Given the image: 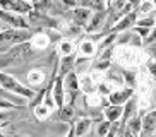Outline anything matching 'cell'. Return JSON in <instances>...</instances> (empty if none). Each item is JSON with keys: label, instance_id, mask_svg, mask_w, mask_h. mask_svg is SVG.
<instances>
[{"label": "cell", "instance_id": "1", "mask_svg": "<svg viewBox=\"0 0 156 137\" xmlns=\"http://www.w3.org/2000/svg\"><path fill=\"white\" fill-rule=\"evenodd\" d=\"M0 87L5 89L7 93H12L16 96H21L24 100L31 101L36 94V91H33L31 87L24 86L23 82H19V79H16L12 74L9 72H4V70H0Z\"/></svg>", "mask_w": 156, "mask_h": 137}, {"label": "cell", "instance_id": "2", "mask_svg": "<svg viewBox=\"0 0 156 137\" xmlns=\"http://www.w3.org/2000/svg\"><path fill=\"white\" fill-rule=\"evenodd\" d=\"M31 29H12V27L2 29L0 31V50H7L10 46L26 43L31 40Z\"/></svg>", "mask_w": 156, "mask_h": 137}, {"label": "cell", "instance_id": "3", "mask_svg": "<svg viewBox=\"0 0 156 137\" xmlns=\"http://www.w3.org/2000/svg\"><path fill=\"white\" fill-rule=\"evenodd\" d=\"M0 23L5 24V26H9V27H12V29H29V24H28V21H26V16H21V14L0 10Z\"/></svg>", "mask_w": 156, "mask_h": 137}, {"label": "cell", "instance_id": "4", "mask_svg": "<svg viewBox=\"0 0 156 137\" xmlns=\"http://www.w3.org/2000/svg\"><path fill=\"white\" fill-rule=\"evenodd\" d=\"M0 10L26 16L29 10H33V4H28L24 0H0Z\"/></svg>", "mask_w": 156, "mask_h": 137}, {"label": "cell", "instance_id": "5", "mask_svg": "<svg viewBox=\"0 0 156 137\" xmlns=\"http://www.w3.org/2000/svg\"><path fill=\"white\" fill-rule=\"evenodd\" d=\"M134 94H136V91L130 89V87H119V89H113L110 94L106 96V101H108V105L124 106Z\"/></svg>", "mask_w": 156, "mask_h": 137}, {"label": "cell", "instance_id": "6", "mask_svg": "<svg viewBox=\"0 0 156 137\" xmlns=\"http://www.w3.org/2000/svg\"><path fill=\"white\" fill-rule=\"evenodd\" d=\"M139 14L137 10L134 9L130 10L129 14H125L124 17H120L117 23L112 26V31L110 33H124V31H129V29H132L134 26H136V21H137Z\"/></svg>", "mask_w": 156, "mask_h": 137}, {"label": "cell", "instance_id": "7", "mask_svg": "<svg viewBox=\"0 0 156 137\" xmlns=\"http://www.w3.org/2000/svg\"><path fill=\"white\" fill-rule=\"evenodd\" d=\"M105 19H106V10H96V12H93L91 17H89V21H87L86 26H84V34L103 31Z\"/></svg>", "mask_w": 156, "mask_h": 137}, {"label": "cell", "instance_id": "8", "mask_svg": "<svg viewBox=\"0 0 156 137\" xmlns=\"http://www.w3.org/2000/svg\"><path fill=\"white\" fill-rule=\"evenodd\" d=\"M76 58H77V55H76V53L58 57V60H57V76L64 77L65 74L72 72V70H74V64H76Z\"/></svg>", "mask_w": 156, "mask_h": 137}, {"label": "cell", "instance_id": "9", "mask_svg": "<svg viewBox=\"0 0 156 137\" xmlns=\"http://www.w3.org/2000/svg\"><path fill=\"white\" fill-rule=\"evenodd\" d=\"M76 53L83 58H94L96 57V43L89 41L87 38H83L79 41V45L76 46Z\"/></svg>", "mask_w": 156, "mask_h": 137}, {"label": "cell", "instance_id": "10", "mask_svg": "<svg viewBox=\"0 0 156 137\" xmlns=\"http://www.w3.org/2000/svg\"><path fill=\"white\" fill-rule=\"evenodd\" d=\"M70 125H72V128H74L76 137H84L93 128L91 118H89V117H86V115H84V117H77V118L70 123Z\"/></svg>", "mask_w": 156, "mask_h": 137}, {"label": "cell", "instance_id": "11", "mask_svg": "<svg viewBox=\"0 0 156 137\" xmlns=\"http://www.w3.org/2000/svg\"><path fill=\"white\" fill-rule=\"evenodd\" d=\"M28 82L33 91H38L40 87L43 89V82H45V72H43L40 67H34L28 72Z\"/></svg>", "mask_w": 156, "mask_h": 137}, {"label": "cell", "instance_id": "12", "mask_svg": "<svg viewBox=\"0 0 156 137\" xmlns=\"http://www.w3.org/2000/svg\"><path fill=\"white\" fill-rule=\"evenodd\" d=\"M29 45H31V48L34 51H43V50L48 48L50 40H48V36L45 34V31H36V33H33L31 40H29Z\"/></svg>", "mask_w": 156, "mask_h": 137}, {"label": "cell", "instance_id": "13", "mask_svg": "<svg viewBox=\"0 0 156 137\" xmlns=\"http://www.w3.org/2000/svg\"><path fill=\"white\" fill-rule=\"evenodd\" d=\"M79 91H83L84 94H91V93H96L98 84L94 82V79L91 77V74H79Z\"/></svg>", "mask_w": 156, "mask_h": 137}, {"label": "cell", "instance_id": "14", "mask_svg": "<svg viewBox=\"0 0 156 137\" xmlns=\"http://www.w3.org/2000/svg\"><path fill=\"white\" fill-rule=\"evenodd\" d=\"M58 118L62 122H67V123H72L76 120V115H77V106L76 103L74 105H64L62 108H58Z\"/></svg>", "mask_w": 156, "mask_h": 137}, {"label": "cell", "instance_id": "15", "mask_svg": "<svg viewBox=\"0 0 156 137\" xmlns=\"http://www.w3.org/2000/svg\"><path fill=\"white\" fill-rule=\"evenodd\" d=\"M103 118L108 120L110 123L120 122V118H122V106H117V105L105 106L103 108Z\"/></svg>", "mask_w": 156, "mask_h": 137}, {"label": "cell", "instance_id": "16", "mask_svg": "<svg viewBox=\"0 0 156 137\" xmlns=\"http://www.w3.org/2000/svg\"><path fill=\"white\" fill-rule=\"evenodd\" d=\"M62 82H64V91H70V93L79 91V77L74 70L69 74H65L64 77H62Z\"/></svg>", "mask_w": 156, "mask_h": 137}, {"label": "cell", "instance_id": "17", "mask_svg": "<svg viewBox=\"0 0 156 137\" xmlns=\"http://www.w3.org/2000/svg\"><path fill=\"white\" fill-rule=\"evenodd\" d=\"M57 53H60L58 57L76 53V45H74V41L72 40H67V38H62V40L57 43Z\"/></svg>", "mask_w": 156, "mask_h": 137}, {"label": "cell", "instance_id": "18", "mask_svg": "<svg viewBox=\"0 0 156 137\" xmlns=\"http://www.w3.org/2000/svg\"><path fill=\"white\" fill-rule=\"evenodd\" d=\"M136 10H137V14H142V16L153 14L154 12V0H141Z\"/></svg>", "mask_w": 156, "mask_h": 137}, {"label": "cell", "instance_id": "19", "mask_svg": "<svg viewBox=\"0 0 156 137\" xmlns=\"http://www.w3.org/2000/svg\"><path fill=\"white\" fill-rule=\"evenodd\" d=\"M33 113H34L36 120H40V122H45L46 118H50L51 117V111L46 108L45 105H36L34 108H33Z\"/></svg>", "mask_w": 156, "mask_h": 137}, {"label": "cell", "instance_id": "20", "mask_svg": "<svg viewBox=\"0 0 156 137\" xmlns=\"http://www.w3.org/2000/svg\"><path fill=\"white\" fill-rule=\"evenodd\" d=\"M156 21H154V12L149 14V16H142V17H137L136 21V26H141V27H154Z\"/></svg>", "mask_w": 156, "mask_h": 137}, {"label": "cell", "instance_id": "21", "mask_svg": "<svg viewBox=\"0 0 156 137\" xmlns=\"http://www.w3.org/2000/svg\"><path fill=\"white\" fill-rule=\"evenodd\" d=\"M94 125H96V127H94V130H96V137H105L106 132L110 130L112 123L108 122V120H101V122H96Z\"/></svg>", "mask_w": 156, "mask_h": 137}, {"label": "cell", "instance_id": "22", "mask_svg": "<svg viewBox=\"0 0 156 137\" xmlns=\"http://www.w3.org/2000/svg\"><path fill=\"white\" fill-rule=\"evenodd\" d=\"M14 108H17L14 103L7 101L5 98H0V110H14Z\"/></svg>", "mask_w": 156, "mask_h": 137}, {"label": "cell", "instance_id": "23", "mask_svg": "<svg viewBox=\"0 0 156 137\" xmlns=\"http://www.w3.org/2000/svg\"><path fill=\"white\" fill-rule=\"evenodd\" d=\"M60 4L64 5L65 9H74L76 7V0H60Z\"/></svg>", "mask_w": 156, "mask_h": 137}, {"label": "cell", "instance_id": "24", "mask_svg": "<svg viewBox=\"0 0 156 137\" xmlns=\"http://www.w3.org/2000/svg\"><path fill=\"white\" fill-rule=\"evenodd\" d=\"M65 137H76V134H74V128H72V125H69V130H67V135Z\"/></svg>", "mask_w": 156, "mask_h": 137}, {"label": "cell", "instance_id": "25", "mask_svg": "<svg viewBox=\"0 0 156 137\" xmlns=\"http://www.w3.org/2000/svg\"><path fill=\"white\" fill-rule=\"evenodd\" d=\"M2 29H4V24H2V23H0V31H2Z\"/></svg>", "mask_w": 156, "mask_h": 137}, {"label": "cell", "instance_id": "26", "mask_svg": "<svg viewBox=\"0 0 156 137\" xmlns=\"http://www.w3.org/2000/svg\"><path fill=\"white\" fill-rule=\"evenodd\" d=\"M0 137H10V135H2V134H0Z\"/></svg>", "mask_w": 156, "mask_h": 137}]
</instances>
